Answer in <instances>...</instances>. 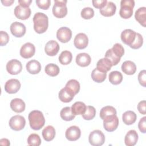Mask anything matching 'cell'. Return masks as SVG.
I'll list each match as a JSON object with an SVG mask.
<instances>
[{
	"label": "cell",
	"mask_w": 146,
	"mask_h": 146,
	"mask_svg": "<svg viewBox=\"0 0 146 146\" xmlns=\"http://www.w3.org/2000/svg\"><path fill=\"white\" fill-rule=\"evenodd\" d=\"M34 29L38 34L46 32L48 26V17L43 13H36L33 17Z\"/></svg>",
	"instance_id": "obj_1"
},
{
	"label": "cell",
	"mask_w": 146,
	"mask_h": 146,
	"mask_svg": "<svg viewBox=\"0 0 146 146\" xmlns=\"http://www.w3.org/2000/svg\"><path fill=\"white\" fill-rule=\"evenodd\" d=\"M30 127L34 130H39L44 125L45 119L43 113L39 110H34L29 114Z\"/></svg>",
	"instance_id": "obj_2"
},
{
	"label": "cell",
	"mask_w": 146,
	"mask_h": 146,
	"mask_svg": "<svg viewBox=\"0 0 146 146\" xmlns=\"http://www.w3.org/2000/svg\"><path fill=\"white\" fill-rule=\"evenodd\" d=\"M135 6L133 0H121L120 2V16L123 19H128L133 14V9Z\"/></svg>",
	"instance_id": "obj_3"
},
{
	"label": "cell",
	"mask_w": 146,
	"mask_h": 146,
	"mask_svg": "<svg viewBox=\"0 0 146 146\" xmlns=\"http://www.w3.org/2000/svg\"><path fill=\"white\" fill-rule=\"evenodd\" d=\"M66 0H55L52 7V14L58 18H64L67 14Z\"/></svg>",
	"instance_id": "obj_4"
},
{
	"label": "cell",
	"mask_w": 146,
	"mask_h": 146,
	"mask_svg": "<svg viewBox=\"0 0 146 146\" xmlns=\"http://www.w3.org/2000/svg\"><path fill=\"white\" fill-rule=\"evenodd\" d=\"M88 141L93 146H100L105 141V136L100 130H94L90 133Z\"/></svg>",
	"instance_id": "obj_5"
},
{
	"label": "cell",
	"mask_w": 146,
	"mask_h": 146,
	"mask_svg": "<svg viewBox=\"0 0 146 146\" xmlns=\"http://www.w3.org/2000/svg\"><path fill=\"white\" fill-rule=\"evenodd\" d=\"M10 127L14 131H21L23 129L26 124L25 117L21 115H17L11 117L9 123Z\"/></svg>",
	"instance_id": "obj_6"
},
{
	"label": "cell",
	"mask_w": 146,
	"mask_h": 146,
	"mask_svg": "<svg viewBox=\"0 0 146 146\" xmlns=\"http://www.w3.org/2000/svg\"><path fill=\"white\" fill-rule=\"evenodd\" d=\"M22 70V65L20 61L17 59H11L6 64V70L11 75H17Z\"/></svg>",
	"instance_id": "obj_7"
},
{
	"label": "cell",
	"mask_w": 146,
	"mask_h": 146,
	"mask_svg": "<svg viewBox=\"0 0 146 146\" xmlns=\"http://www.w3.org/2000/svg\"><path fill=\"white\" fill-rule=\"evenodd\" d=\"M10 31L13 35L17 38L23 36L26 31V29L24 24L19 22H14L10 25Z\"/></svg>",
	"instance_id": "obj_8"
},
{
	"label": "cell",
	"mask_w": 146,
	"mask_h": 146,
	"mask_svg": "<svg viewBox=\"0 0 146 146\" xmlns=\"http://www.w3.org/2000/svg\"><path fill=\"white\" fill-rule=\"evenodd\" d=\"M72 37L71 30L67 27L59 28L56 32V38L62 43H67L70 40Z\"/></svg>",
	"instance_id": "obj_9"
},
{
	"label": "cell",
	"mask_w": 146,
	"mask_h": 146,
	"mask_svg": "<svg viewBox=\"0 0 146 146\" xmlns=\"http://www.w3.org/2000/svg\"><path fill=\"white\" fill-rule=\"evenodd\" d=\"M35 52V46L30 42L25 43L20 49V55L25 59H29L34 56Z\"/></svg>",
	"instance_id": "obj_10"
},
{
	"label": "cell",
	"mask_w": 146,
	"mask_h": 146,
	"mask_svg": "<svg viewBox=\"0 0 146 146\" xmlns=\"http://www.w3.org/2000/svg\"><path fill=\"white\" fill-rule=\"evenodd\" d=\"M21 83L17 79H11L8 80L5 84V90L9 94H15L20 89Z\"/></svg>",
	"instance_id": "obj_11"
},
{
	"label": "cell",
	"mask_w": 146,
	"mask_h": 146,
	"mask_svg": "<svg viewBox=\"0 0 146 146\" xmlns=\"http://www.w3.org/2000/svg\"><path fill=\"white\" fill-rule=\"evenodd\" d=\"M119 125V119L116 115L103 120V127L108 132L115 131Z\"/></svg>",
	"instance_id": "obj_12"
},
{
	"label": "cell",
	"mask_w": 146,
	"mask_h": 146,
	"mask_svg": "<svg viewBox=\"0 0 146 146\" xmlns=\"http://www.w3.org/2000/svg\"><path fill=\"white\" fill-rule=\"evenodd\" d=\"M81 135L80 128L76 125H72L68 128L65 133L66 137L69 141H76L79 139Z\"/></svg>",
	"instance_id": "obj_13"
},
{
	"label": "cell",
	"mask_w": 146,
	"mask_h": 146,
	"mask_svg": "<svg viewBox=\"0 0 146 146\" xmlns=\"http://www.w3.org/2000/svg\"><path fill=\"white\" fill-rule=\"evenodd\" d=\"M74 44L78 49L85 48L88 44V39L86 34L82 33L78 34L74 38Z\"/></svg>",
	"instance_id": "obj_14"
},
{
	"label": "cell",
	"mask_w": 146,
	"mask_h": 146,
	"mask_svg": "<svg viewBox=\"0 0 146 146\" xmlns=\"http://www.w3.org/2000/svg\"><path fill=\"white\" fill-rule=\"evenodd\" d=\"M136 33L131 29H125L121 32V39L122 42L130 46L134 42Z\"/></svg>",
	"instance_id": "obj_15"
},
{
	"label": "cell",
	"mask_w": 146,
	"mask_h": 146,
	"mask_svg": "<svg viewBox=\"0 0 146 146\" xmlns=\"http://www.w3.org/2000/svg\"><path fill=\"white\" fill-rule=\"evenodd\" d=\"M14 15L19 19H27L31 15V9L29 7H24L18 5L14 9Z\"/></svg>",
	"instance_id": "obj_16"
},
{
	"label": "cell",
	"mask_w": 146,
	"mask_h": 146,
	"mask_svg": "<svg viewBox=\"0 0 146 146\" xmlns=\"http://www.w3.org/2000/svg\"><path fill=\"white\" fill-rule=\"evenodd\" d=\"M59 49L60 47L58 43L54 40H49L46 44L44 47V51L46 54L51 56L56 55L59 52Z\"/></svg>",
	"instance_id": "obj_17"
},
{
	"label": "cell",
	"mask_w": 146,
	"mask_h": 146,
	"mask_svg": "<svg viewBox=\"0 0 146 146\" xmlns=\"http://www.w3.org/2000/svg\"><path fill=\"white\" fill-rule=\"evenodd\" d=\"M75 94L68 88L64 87L62 88L59 92V99L64 103H68L72 101Z\"/></svg>",
	"instance_id": "obj_18"
},
{
	"label": "cell",
	"mask_w": 146,
	"mask_h": 146,
	"mask_svg": "<svg viewBox=\"0 0 146 146\" xmlns=\"http://www.w3.org/2000/svg\"><path fill=\"white\" fill-rule=\"evenodd\" d=\"M138 138V134L135 130H129L124 137L125 144L127 146H133L137 143Z\"/></svg>",
	"instance_id": "obj_19"
},
{
	"label": "cell",
	"mask_w": 146,
	"mask_h": 146,
	"mask_svg": "<svg viewBox=\"0 0 146 146\" xmlns=\"http://www.w3.org/2000/svg\"><path fill=\"white\" fill-rule=\"evenodd\" d=\"M116 10V6L112 2H107L106 6L100 9V13L104 17H111L113 15Z\"/></svg>",
	"instance_id": "obj_20"
},
{
	"label": "cell",
	"mask_w": 146,
	"mask_h": 146,
	"mask_svg": "<svg viewBox=\"0 0 146 146\" xmlns=\"http://www.w3.org/2000/svg\"><path fill=\"white\" fill-rule=\"evenodd\" d=\"M10 108L13 111L17 113H21L25 111L26 104L21 99L15 98L10 102Z\"/></svg>",
	"instance_id": "obj_21"
},
{
	"label": "cell",
	"mask_w": 146,
	"mask_h": 146,
	"mask_svg": "<svg viewBox=\"0 0 146 146\" xmlns=\"http://www.w3.org/2000/svg\"><path fill=\"white\" fill-rule=\"evenodd\" d=\"M76 63L80 67H87L91 62V58L89 54L82 52L78 54L76 56Z\"/></svg>",
	"instance_id": "obj_22"
},
{
	"label": "cell",
	"mask_w": 146,
	"mask_h": 146,
	"mask_svg": "<svg viewBox=\"0 0 146 146\" xmlns=\"http://www.w3.org/2000/svg\"><path fill=\"white\" fill-rule=\"evenodd\" d=\"M26 67L27 71L31 74H37L41 70V64L36 60H31L28 62Z\"/></svg>",
	"instance_id": "obj_23"
},
{
	"label": "cell",
	"mask_w": 146,
	"mask_h": 146,
	"mask_svg": "<svg viewBox=\"0 0 146 146\" xmlns=\"http://www.w3.org/2000/svg\"><path fill=\"white\" fill-rule=\"evenodd\" d=\"M112 66L111 62L107 58H102L98 60L96 63V68L104 72H107L110 71Z\"/></svg>",
	"instance_id": "obj_24"
},
{
	"label": "cell",
	"mask_w": 146,
	"mask_h": 146,
	"mask_svg": "<svg viewBox=\"0 0 146 146\" xmlns=\"http://www.w3.org/2000/svg\"><path fill=\"white\" fill-rule=\"evenodd\" d=\"M121 68L124 74L131 75L135 73L136 71V66L132 61L126 60L123 63Z\"/></svg>",
	"instance_id": "obj_25"
},
{
	"label": "cell",
	"mask_w": 146,
	"mask_h": 146,
	"mask_svg": "<svg viewBox=\"0 0 146 146\" xmlns=\"http://www.w3.org/2000/svg\"><path fill=\"white\" fill-rule=\"evenodd\" d=\"M116 115V109L111 106H107L103 107L100 111V117L102 120Z\"/></svg>",
	"instance_id": "obj_26"
},
{
	"label": "cell",
	"mask_w": 146,
	"mask_h": 146,
	"mask_svg": "<svg viewBox=\"0 0 146 146\" xmlns=\"http://www.w3.org/2000/svg\"><path fill=\"white\" fill-rule=\"evenodd\" d=\"M135 19L143 27L146 26V7H141L139 8L135 14Z\"/></svg>",
	"instance_id": "obj_27"
},
{
	"label": "cell",
	"mask_w": 146,
	"mask_h": 146,
	"mask_svg": "<svg viewBox=\"0 0 146 146\" xmlns=\"http://www.w3.org/2000/svg\"><path fill=\"white\" fill-rule=\"evenodd\" d=\"M137 115L132 111H125L122 116V120L123 123L126 125H132L136 120Z\"/></svg>",
	"instance_id": "obj_28"
},
{
	"label": "cell",
	"mask_w": 146,
	"mask_h": 146,
	"mask_svg": "<svg viewBox=\"0 0 146 146\" xmlns=\"http://www.w3.org/2000/svg\"><path fill=\"white\" fill-rule=\"evenodd\" d=\"M42 136L46 141H50L55 136V129L52 125H47L42 130Z\"/></svg>",
	"instance_id": "obj_29"
},
{
	"label": "cell",
	"mask_w": 146,
	"mask_h": 146,
	"mask_svg": "<svg viewBox=\"0 0 146 146\" xmlns=\"http://www.w3.org/2000/svg\"><path fill=\"white\" fill-rule=\"evenodd\" d=\"M86 104L82 102H76L71 106V110L75 115H82L86 109Z\"/></svg>",
	"instance_id": "obj_30"
},
{
	"label": "cell",
	"mask_w": 146,
	"mask_h": 146,
	"mask_svg": "<svg viewBox=\"0 0 146 146\" xmlns=\"http://www.w3.org/2000/svg\"><path fill=\"white\" fill-rule=\"evenodd\" d=\"M107 77V72H102L96 68L92 70L91 72V78L92 80L96 83H102L105 80Z\"/></svg>",
	"instance_id": "obj_31"
},
{
	"label": "cell",
	"mask_w": 146,
	"mask_h": 146,
	"mask_svg": "<svg viewBox=\"0 0 146 146\" xmlns=\"http://www.w3.org/2000/svg\"><path fill=\"white\" fill-rule=\"evenodd\" d=\"M123 80L121 73L117 71H113L109 74V81L113 85H117L121 83Z\"/></svg>",
	"instance_id": "obj_32"
},
{
	"label": "cell",
	"mask_w": 146,
	"mask_h": 146,
	"mask_svg": "<svg viewBox=\"0 0 146 146\" xmlns=\"http://www.w3.org/2000/svg\"><path fill=\"white\" fill-rule=\"evenodd\" d=\"M60 116L61 118L65 121L72 120L75 117V115L72 112L71 108L70 107L63 108L60 112Z\"/></svg>",
	"instance_id": "obj_33"
},
{
	"label": "cell",
	"mask_w": 146,
	"mask_h": 146,
	"mask_svg": "<svg viewBox=\"0 0 146 146\" xmlns=\"http://www.w3.org/2000/svg\"><path fill=\"white\" fill-rule=\"evenodd\" d=\"M72 53L67 50L62 51L59 56V61L63 65H67L70 64L72 61Z\"/></svg>",
	"instance_id": "obj_34"
},
{
	"label": "cell",
	"mask_w": 146,
	"mask_h": 146,
	"mask_svg": "<svg viewBox=\"0 0 146 146\" xmlns=\"http://www.w3.org/2000/svg\"><path fill=\"white\" fill-rule=\"evenodd\" d=\"M44 71L48 75L54 77L59 74L60 70L56 64L54 63H49L46 66Z\"/></svg>",
	"instance_id": "obj_35"
},
{
	"label": "cell",
	"mask_w": 146,
	"mask_h": 146,
	"mask_svg": "<svg viewBox=\"0 0 146 146\" xmlns=\"http://www.w3.org/2000/svg\"><path fill=\"white\" fill-rule=\"evenodd\" d=\"M65 87L70 90L75 94V95L79 92L80 88L79 82L75 79H71L68 80Z\"/></svg>",
	"instance_id": "obj_36"
},
{
	"label": "cell",
	"mask_w": 146,
	"mask_h": 146,
	"mask_svg": "<svg viewBox=\"0 0 146 146\" xmlns=\"http://www.w3.org/2000/svg\"><path fill=\"white\" fill-rule=\"evenodd\" d=\"M96 115L95 108L91 106H88L86 107V109L83 114H82V117L84 120H90L94 118Z\"/></svg>",
	"instance_id": "obj_37"
},
{
	"label": "cell",
	"mask_w": 146,
	"mask_h": 146,
	"mask_svg": "<svg viewBox=\"0 0 146 146\" xmlns=\"http://www.w3.org/2000/svg\"><path fill=\"white\" fill-rule=\"evenodd\" d=\"M104 57L108 59L112 63V66L117 65L120 61V58L117 56L112 51V49H108L104 55Z\"/></svg>",
	"instance_id": "obj_38"
},
{
	"label": "cell",
	"mask_w": 146,
	"mask_h": 146,
	"mask_svg": "<svg viewBox=\"0 0 146 146\" xmlns=\"http://www.w3.org/2000/svg\"><path fill=\"white\" fill-rule=\"evenodd\" d=\"M27 144L29 145H40L41 144V139L40 136L36 133L30 134L27 138Z\"/></svg>",
	"instance_id": "obj_39"
},
{
	"label": "cell",
	"mask_w": 146,
	"mask_h": 146,
	"mask_svg": "<svg viewBox=\"0 0 146 146\" xmlns=\"http://www.w3.org/2000/svg\"><path fill=\"white\" fill-rule=\"evenodd\" d=\"M80 15L82 18L84 19H90L94 16V10L90 7H84L82 10Z\"/></svg>",
	"instance_id": "obj_40"
},
{
	"label": "cell",
	"mask_w": 146,
	"mask_h": 146,
	"mask_svg": "<svg viewBox=\"0 0 146 146\" xmlns=\"http://www.w3.org/2000/svg\"><path fill=\"white\" fill-rule=\"evenodd\" d=\"M143 43V38L142 35L139 33H136L135 39L129 47L133 49H138L142 46Z\"/></svg>",
	"instance_id": "obj_41"
},
{
	"label": "cell",
	"mask_w": 146,
	"mask_h": 146,
	"mask_svg": "<svg viewBox=\"0 0 146 146\" xmlns=\"http://www.w3.org/2000/svg\"><path fill=\"white\" fill-rule=\"evenodd\" d=\"M113 52L118 57L120 58L124 54V48L120 43H115L111 48Z\"/></svg>",
	"instance_id": "obj_42"
},
{
	"label": "cell",
	"mask_w": 146,
	"mask_h": 146,
	"mask_svg": "<svg viewBox=\"0 0 146 146\" xmlns=\"http://www.w3.org/2000/svg\"><path fill=\"white\" fill-rule=\"evenodd\" d=\"M35 2L38 7L43 10H47L51 3L50 0H36Z\"/></svg>",
	"instance_id": "obj_43"
},
{
	"label": "cell",
	"mask_w": 146,
	"mask_h": 146,
	"mask_svg": "<svg viewBox=\"0 0 146 146\" xmlns=\"http://www.w3.org/2000/svg\"><path fill=\"white\" fill-rule=\"evenodd\" d=\"M9 40V36L6 31H0V44L1 46L6 45Z\"/></svg>",
	"instance_id": "obj_44"
},
{
	"label": "cell",
	"mask_w": 146,
	"mask_h": 146,
	"mask_svg": "<svg viewBox=\"0 0 146 146\" xmlns=\"http://www.w3.org/2000/svg\"><path fill=\"white\" fill-rule=\"evenodd\" d=\"M138 80L139 83L143 87L146 86V71L143 70L141 71L138 75Z\"/></svg>",
	"instance_id": "obj_45"
},
{
	"label": "cell",
	"mask_w": 146,
	"mask_h": 146,
	"mask_svg": "<svg viewBox=\"0 0 146 146\" xmlns=\"http://www.w3.org/2000/svg\"><path fill=\"white\" fill-rule=\"evenodd\" d=\"M107 2V0H95L92 1V3L94 7L101 9L106 6Z\"/></svg>",
	"instance_id": "obj_46"
},
{
	"label": "cell",
	"mask_w": 146,
	"mask_h": 146,
	"mask_svg": "<svg viewBox=\"0 0 146 146\" xmlns=\"http://www.w3.org/2000/svg\"><path fill=\"white\" fill-rule=\"evenodd\" d=\"M138 128L140 131L143 133L146 132V117L144 116L140 119L138 123Z\"/></svg>",
	"instance_id": "obj_47"
},
{
	"label": "cell",
	"mask_w": 146,
	"mask_h": 146,
	"mask_svg": "<svg viewBox=\"0 0 146 146\" xmlns=\"http://www.w3.org/2000/svg\"><path fill=\"white\" fill-rule=\"evenodd\" d=\"M137 110L140 113H141L143 115H145V113H146V102H145V100H142L138 103Z\"/></svg>",
	"instance_id": "obj_48"
},
{
	"label": "cell",
	"mask_w": 146,
	"mask_h": 146,
	"mask_svg": "<svg viewBox=\"0 0 146 146\" xmlns=\"http://www.w3.org/2000/svg\"><path fill=\"white\" fill-rule=\"evenodd\" d=\"M32 2L31 0H19L18 3L19 5L24 7H29L31 3Z\"/></svg>",
	"instance_id": "obj_49"
},
{
	"label": "cell",
	"mask_w": 146,
	"mask_h": 146,
	"mask_svg": "<svg viewBox=\"0 0 146 146\" xmlns=\"http://www.w3.org/2000/svg\"><path fill=\"white\" fill-rule=\"evenodd\" d=\"M1 2L3 3V5L4 6H11L14 2V0H11V1H1Z\"/></svg>",
	"instance_id": "obj_50"
},
{
	"label": "cell",
	"mask_w": 146,
	"mask_h": 146,
	"mask_svg": "<svg viewBox=\"0 0 146 146\" xmlns=\"http://www.w3.org/2000/svg\"><path fill=\"white\" fill-rule=\"evenodd\" d=\"M2 140L4 141V143H1V145H7V146H8V145H10V141L8 140V139H2Z\"/></svg>",
	"instance_id": "obj_51"
}]
</instances>
